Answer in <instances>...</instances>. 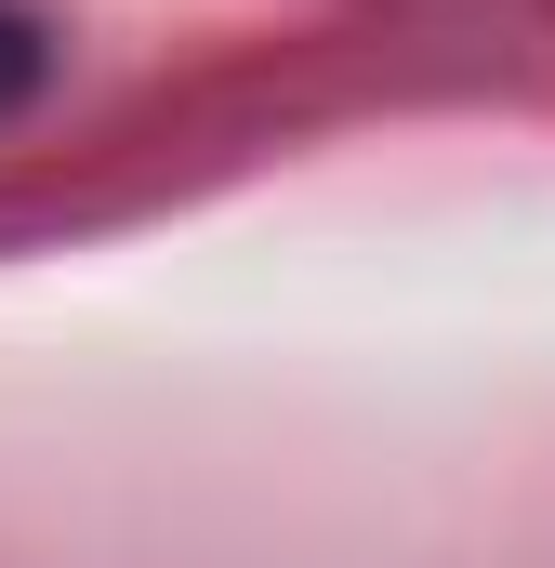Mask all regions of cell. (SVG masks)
<instances>
[{
	"label": "cell",
	"instance_id": "cell-1",
	"mask_svg": "<svg viewBox=\"0 0 555 568\" xmlns=\"http://www.w3.org/2000/svg\"><path fill=\"white\" fill-rule=\"evenodd\" d=\"M40 80H53V27H40L27 0H0V120H13Z\"/></svg>",
	"mask_w": 555,
	"mask_h": 568
}]
</instances>
